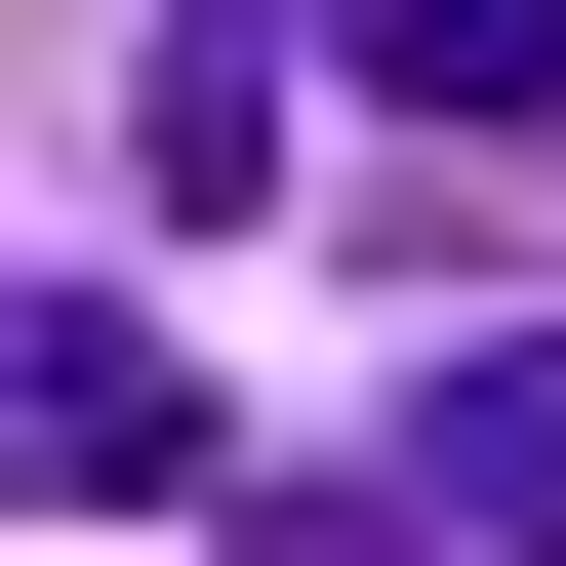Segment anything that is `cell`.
Returning <instances> with one entry per match:
<instances>
[{"instance_id":"cell-4","label":"cell","mask_w":566,"mask_h":566,"mask_svg":"<svg viewBox=\"0 0 566 566\" xmlns=\"http://www.w3.org/2000/svg\"><path fill=\"white\" fill-rule=\"evenodd\" d=\"M202 526H243V566H485V526H446L405 446H283V485H202Z\"/></svg>"},{"instance_id":"cell-3","label":"cell","mask_w":566,"mask_h":566,"mask_svg":"<svg viewBox=\"0 0 566 566\" xmlns=\"http://www.w3.org/2000/svg\"><path fill=\"white\" fill-rule=\"evenodd\" d=\"M365 122H566V0H324Z\"/></svg>"},{"instance_id":"cell-2","label":"cell","mask_w":566,"mask_h":566,"mask_svg":"<svg viewBox=\"0 0 566 566\" xmlns=\"http://www.w3.org/2000/svg\"><path fill=\"white\" fill-rule=\"evenodd\" d=\"M405 485H446V526H485V566H566V324H485V365H446V405H405Z\"/></svg>"},{"instance_id":"cell-1","label":"cell","mask_w":566,"mask_h":566,"mask_svg":"<svg viewBox=\"0 0 566 566\" xmlns=\"http://www.w3.org/2000/svg\"><path fill=\"white\" fill-rule=\"evenodd\" d=\"M163 485H202V365L122 283H0V526H163Z\"/></svg>"}]
</instances>
